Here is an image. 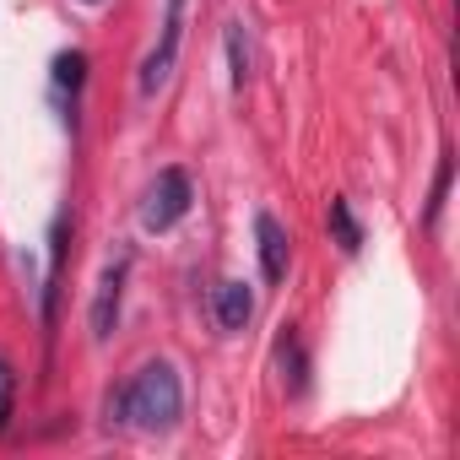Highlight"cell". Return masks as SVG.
Listing matches in <instances>:
<instances>
[{
	"label": "cell",
	"instance_id": "7a4b0ae2",
	"mask_svg": "<svg viewBox=\"0 0 460 460\" xmlns=\"http://www.w3.org/2000/svg\"><path fill=\"white\" fill-rule=\"evenodd\" d=\"M190 200H195L190 173H184V168H163V173L152 179L146 200H141V227H146V234H168L173 222H184Z\"/></svg>",
	"mask_w": 460,
	"mask_h": 460
},
{
	"label": "cell",
	"instance_id": "4fadbf2b",
	"mask_svg": "<svg viewBox=\"0 0 460 460\" xmlns=\"http://www.w3.org/2000/svg\"><path fill=\"white\" fill-rule=\"evenodd\" d=\"M12 401H17V374H12L6 358H0V433H6V422H12Z\"/></svg>",
	"mask_w": 460,
	"mask_h": 460
},
{
	"label": "cell",
	"instance_id": "5b68a950",
	"mask_svg": "<svg viewBox=\"0 0 460 460\" xmlns=\"http://www.w3.org/2000/svg\"><path fill=\"white\" fill-rule=\"evenodd\" d=\"M255 250H261V277L277 288V282H288V261H293V234L271 217V211H261L255 217Z\"/></svg>",
	"mask_w": 460,
	"mask_h": 460
},
{
	"label": "cell",
	"instance_id": "8992f818",
	"mask_svg": "<svg viewBox=\"0 0 460 460\" xmlns=\"http://www.w3.org/2000/svg\"><path fill=\"white\" fill-rule=\"evenodd\" d=\"M211 314H217V325L222 331H244L250 320H255V293H250V282H222L217 288V298H211Z\"/></svg>",
	"mask_w": 460,
	"mask_h": 460
},
{
	"label": "cell",
	"instance_id": "6da1fadb",
	"mask_svg": "<svg viewBox=\"0 0 460 460\" xmlns=\"http://www.w3.org/2000/svg\"><path fill=\"white\" fill-rule=\"evenodd\" d=\"M179 411H184V385H179L173 363H163V358L157 363H141L130 374V385L119 395H109V417L114 422H130L141 433H168L179 422Z\"/></svg>",
	"mask_w": 460,
	"mask_h": 460
},
{
	"label": "cell",
	"instance_id": "9c48e42d",
	"mask_svg": "<svg viewBox=\"0 0 460 460\" xmlns=\"http://www.w3.org/2000/svg\"><path fill=\"white\" fill-rule=\"evenodd\" d=\"M60 271H66V217L55 222V239H49V288H44V325H55V304H60Z\"/></svg>",
	"mask_w": 460,
	"mask_h": 460
},
{
	"label": "cell",
	"instance_id": "277c9868",
	"mask_svg": "<svg viewBox=\"0 0 460 460\" xmlns=\"http://www.w3.org/2000/svg\"><path fill=\"white\" fill-rule=\"evenodd\" d=\"M125 277H130V255L109 261V266H103V277H98V293H93V309H87V325H93V341H98V347L114 336L119 298H125Z\"/></svg>",
	"mask_w": 460,
	"mask_h": 460
},
{
	"label": "cell",
	"instance_id": "3957f363",
	"mask_svg": "<svg viewBox=\"0 0 460 460\" xmlns=\"http://www.w3.org/2000/svg\"><path fill=\"white\" fill-rule=\"evenodd\" d=\"M179 44H184V0H163L157 44H152V55L141 60V93H146V98L173 76V66H179Z\"/></svg>",
	"mask_w": 460,
	"mask_h": 460
},
{
	"label": "cell",
	"instance_id": "ba28073f",
	"mask_svg": "<svg viewBox=\"0 0 460 460\" xmlns=\"http://www.w3.org/2000/svg\"><path fill=\"white\" fill-rule=\"evenodd\" d=\"M227 66H234V87L244 93V87H250V76H255V49H250L244 22H227Z\"/></svg>",
	"mask_w": 460,
	"mask_h": 460
},
{
	"label": "cell",
	"instance_id": "30bf717a",
	"mask_svg": "<svg viewBox=\"0 0 460 460\" xmlns=\"http://www.w3.org/2000/svg\"><path fill=\"white\" fill-rule=\"evenodd\" d=\"M277 358H282V379H288V390H293V395H304V385H309V379H304V347H298V331H293V325L282 331Z\"/></svg>",
	"mask_w": 460,
	"mask_h": 460
},
{
	"label": "cell",
	"instance_id": "52a82bcc",
	"mask_svg": "<svg viewBox=\"0 0 460 460\" xmlns=\"http://www.w3.org/2000/svg\"><path fill=\"white\" fill-rule=\"evenodd\" d=\"M325 222H331V239L341 244V255H358V250H363V227H358V217H352V200H347V195H331Z\"/></svg>",
	"mask_w": 460,
	"mask_h": 460
},
{
	"label": "cell",
	"instance_id": "7c38bea8",
	"mask_svg": "<svg viewBox=\"0 0 460 460\" xmlns=\"http://www.w3.org/2000/svg\"><path fill=\"white\" fill-rule=\"evenodd\" d=\"M82 76H87V55L66 49V55L55 60V93H60V98H66V93H76V87H82Z\"/></svg>",
	"mask_w": 460,
	"mask_h": 460
},
{
	"label": "cell",
	"instance_id": "8fae6325",
	"mask_svg": "<svg viewBox=\"0 0 460 460\" xmlns=\"http://www.w3.org/2000/svg\"><path fill=\"white\" fill-rule=\"evenodd\" d=\"M449 179H455V163H449V152L438 157V173H433V190H428V206H422V222L428 227H438V211H444V200H449Z\"/></svg>",
	"mask_w": 460,
	"mask_h": 460
}]
</instances>
